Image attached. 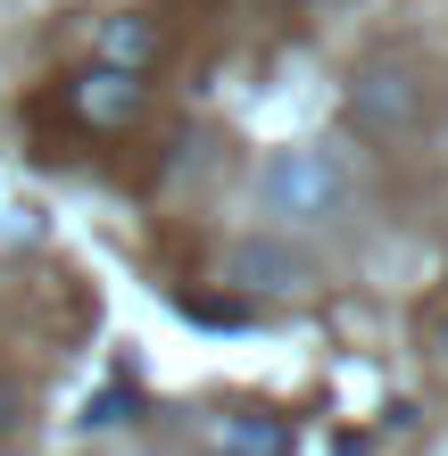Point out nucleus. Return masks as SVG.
<instances>
[{
	"instance_id": "f257e3e1",
	"label": "nucleus",
	"mask_w": 448,
	"mask_h": 456,
	"mask_svg": "<svg viewBox=\"0 0 448 456\" xmlns=\"http://www.w3.org/2000/svg\"><path fill=\"white\" fill-rule=\"evenodd\" d=\"M257 200L274 208L282 224H324L349 208V158L324 150V142H291L257 167Z\"/></svg>"
},
{
	"instance_id": "f03ea898",
	"label": "nucleus",
	"mask_w": 448,
	"mask_h": 456,
	"mask_svg": "<svg viewBox=\"0 0 448 456\" xmlns=\"http://www.w3.org/2000/svg\"><path fill=\"white\" fill-rule=\"evenodd\" d=\"M67 117L84 125V133H134L150 117V84L142 75H125V67H84V75H67Z\"/></svg>"
},
{
	"instance_id": "7ed1b4c3",
	"label": "nucleus",
	"mask_w": 448,
	"mask_h": 456,
	"mask_svg": "<svg viewBox=\"0 0 448 456\" xmlns=\"http://www.w3.org/2000/svg\"><path fill=\"white\" fill-rule=\"evenodd\" d=\"M349 117L374 142H407V133H424V92H415L407 67H365L349 84Z\"/></svg>"
},
{
	"instance_id": "20e7f679",
	"label": "nucleus",
	"mask_w": 448,
	"mask_h": 456,
	"mask_svg": "<svg viewBox=\"0 0 448 456\" xmlns=\"http://www.w3.org/2000/svg\"><path fill=\"white\" fill-rule=\"evenodd\" d=\"M208 456H291V423L274 407H232L208 423Z\"/></svg>"
},
{
	"instance_id": "39448f33",
	"label": "nucleus",
	"mask_w": 448,
	"mask_h": 456,
	"mask_svg": "<svg viewBox=\"0 0 448 456\" xmlns=\"http://www.w3.org/2000/svg\"><path fill=\"white\" fill-rule=\"evenodd\" d=\"M232 282H241V290H307V282H315V265H307V249L249 240V249H232Z\"/></svg>"
},
{
	"instance_id": "423d86ee",
	"label": "nucleus",
	"mask_w": 448,
	"mask_h": 456,
	"mask_svg": "<svg viewBox=\"0 0 448 456\" xmlns=\"http://www.w3.org/2000/svg\"><path fill=\"white\" fill-rule=\"evenodd\" d=\"M100 67H125V75H150V59H158V50H167V42H158V25L150 17H109V25H100Z\"/></svg>"
},
{
	"instance_id": "0eeeda50",
	"label": "nucleus",
	"mask_w": 448,
	"mask_h": 456,
	"mask_svg": "<svg viewBox=\"0 0 448 456\" xmlns=\"http://www.w3.org/2000/svg\"><path fill=\"white\" fill-rule=\"evenodd\" d=\"M17 432H25V390H17V382H0V448H9Z\"/></svg>"
},
{
	"instance_id": "6e6552de",
	"label": "nucleus",
	"mask_w": 448,
	"mask_h": 456,
	"mask_svg": "<svg viewBox=\"0 0 448 456\" xmlns=\"http://www.w3.org/2000/svg\"><path fill=\"white\" fill-rule=\"evenodd\" d=\"M432 348H440V357H448V307L432 315Z\"/></svg>"
},
{
	"instance_id": "1a4fd4ad",
	"label": "nucleus",
	"mask_w": 448,
	"mask_h": 456,
	"mask_svg": "<svg viewBox=\"0 0 448 456\" xmlns=\"http://www.w3.org/2000/svg\"><path fill=\"white\" fill-rule=\"evenodd\" d=\"M142 456H150V448H142Z\"/></svg>"
}]
</instances>
